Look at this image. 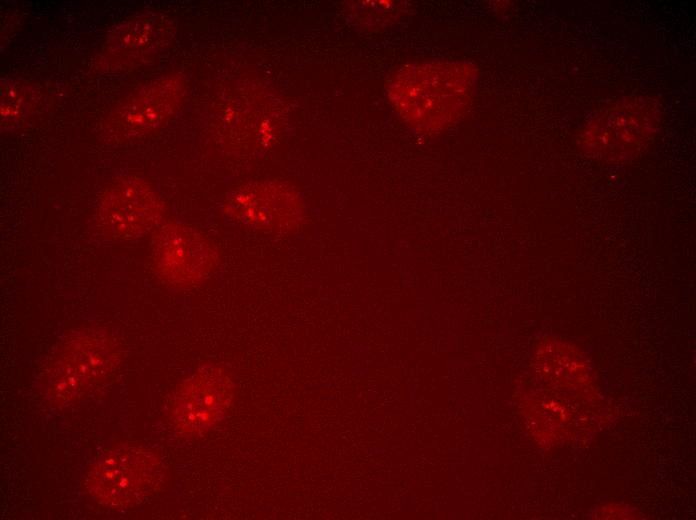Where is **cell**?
<instances>
[{
    "mask_svg": "<svg viewBox=\"0 0 696 520\" xmlns=\"http://www.w3.org/2000/svg\"><path fill=\"white\" fill-rule=\"evenodd\" d=\"M474 77V70L463 63H420L396 73L387 91L411 126L429 132L448 126L461 115Z\"/></svg>",
    "mask_w": 696,
    "mask_h": 520,
    "instance_id": "6da1fadb",
    "label": "cell"
},
{
    "mask_svg": "<svg viewBox=\"0 0 696 520\" xmlns=\"http://www.w3.org/2000/svg\"><path fill=\"white\" fill-rule=\"evenodd\" d=\"M118 358L109 333L92 328L72 332L60 343L47 370V396L60 405L79 400L106 382Z\"/></svg>",
    "mask_w": 696,
    "mask_h": 520,
    "instance_id": "7a4b0ae2",
    "label": "cell"
},
{
    "mask_svg": "<svg viewBox=\"0 0 696 520\" xmlns=\"http://www.w3.org/2000/svg\"><path fill=\"white\" fill-rule=\"evenodd\" d=\"M160 459L146 448L120 444L106 450L90 468L85 486L100 504L127 507L142 502L160 484Z\"/></svg>",
    "mask_w": 696,
    "mask_h": 520,
    "instance_id": "3957f363",
    "label": "cell"
},
{
    "mask_svg": "<svg viewBox=\"0 0 696 520\" xmlns=\"http://www.w3.org/2000/svg\"><path fill=\"white\" fill-rule=\"evenodd\" d=\"M150 259L164 283L177 289H192L213 274L218 252L198 230L179 222H163L153 232Z\"/></svg>",
    "mask_w": 696,
    "mask_h": 520,
    "instance_id": "277c9868",
    "label": "cell"
},
{
    "mask_svg": "<svg viewBox=\"0 0 696 520\" xmlns=\"http://www.w3.org/2000/svg\"><path fill=\"white\" fill-rule=\"evenodd\" d=\"M303 203L297 191L284 183L263 181L234 190L224 203L233 221L264 233L295 232L303 219Z\"/></svg>",
    "mask_w": 696,
    "mask_h": 520,
    "instance_id": "5b68a950",
    "label": "cell"
},
{
    "mask_svg": "<svg viewBox=\"0 0 696 520\" xmlns=\"http://www.w3.org/2000/svg\"><path fill=\"white\" fill-rule=\"evenodd\" d=\"M233 396V381L223 367H199L176 389L171 413L175 429L188 436L210 430L224 418Z\"/></svg>",
    "mask_w": 696,
    "mask_h": 520,
    "instance_id": "8992f818",
    "label": "cell"
},
{
    "mask_svg": "<svg viewBox=\"0 0 696 520\" xmlns=\"http://www.w3.org/2000/svg\"><path fill=\"white\" fill-rule=\"evenodd\" d=\"M165 213L164 202L147 182L124 177L102 194L96 221L109 238L131 239L158 228Z\"/></svg>",
    "mask_w": 696,
    "mask_h": 520,
    "instance_id": "52a82bcc",
    "label": "cell"
},
{
    "mask_svg": "<svg viewBox=\"0 0 696 520\" xmlns=\"http://www.w3.org/2000/svg\"><path fill=\"white\" fill-rule=\"evenodd\" d=\"M182 93L180 77H168L139 90L111 115L109 132L125 139L159 127L174 112Z\"/></svg>",
    "mask_w": 696,
    "mask_h": 520,
    "instance_id": "ba28073f",
    "label": "cell"
}]
</instances>
